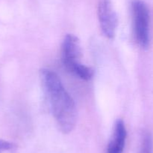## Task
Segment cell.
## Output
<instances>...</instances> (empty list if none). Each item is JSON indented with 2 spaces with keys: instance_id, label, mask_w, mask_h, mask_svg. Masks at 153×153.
<instances>
[{
  "instance_id": "6da1fadb",
  "label": "cell",
  "mask_w": 153,
  "mask_h": 153,
  "mask_svg": "<svg viewBox=\"0 0 153 153\" xmlns=\"http://www.w3.org/2000/svg\"><path fill=\"white\" fill-rule=\"evenodd\" d=\"M40 80L58 128L64 134L73 130L77 119L75 102L58 75L50 69L40 70Z\"/></svg>"
},
{
  "instance_id": "7a4b0ae2",
  "label": "cell",
  "mask_w": 153,
  "mask_h": 153,
  "mask_svg": "<svg viewBox=\"0 0 153 153\" xmlns=\"http://www.w3.org/2000/svg\"><path fill=\"white\" fill-rule=\"evenodd\" d=\"M61 52L63 64L70 73L84 80H89L92 78L93 69L80 62L82 52L78 37L72 34H67L63 41Z\"/></svg>"
},
{
  "instance_id": "3957f363",
  "label": "cell",
  "mask_w": 153,
  "mask_h": 153,
  "mask_svg": "<svg viewBox=\"0 0 153 153\" xmlns=\"http://www.w3.org/2000/svg\"><path fill=\"white\" fill-rule=\"evenodd\" d=\"M133 29L136 41L142 48L149 43V12L142 0H134L131 3Z\"/></svg>"
},
{
  "instance_id": "277c9868",
  "label": "cell",
  "mask_w": 153,
  "mask_h": 153,
  "mask_svg": "<svg viewBox=\"0 0 153 153\" xmlns=\"http://www.w3.org/2000/svg\"><path fill=\"white\" fill-rule=\"evenodd\" d=\"M97 12L103 34L108 38H114L117 28L118 19L111 0H100Z\"/></svg>"
},
{
  "instance_id": "5b68a950",
  "label": "cell",
  "mask_w": 153,
  "mask_h": 153,
  "mask_svg": "<svg viewBox=\"0 0 153 153\" xmlns=\"http://www.w3.org/2000/svg\"><path fill=\"white\" fill-rule=\"evenodd\" d=\"M126 135V129L123 121L118 119L115 123L114 133L108 146L107 153H123Z\"/></svg>"
},
{
  "instance_id": "8992f818",
  "label": "cell",
  "mask_w": 153,
  "mask_h": 153,
  "mask_svg": "<svg viewBox=\"0 0 153 153\" xmlns=\"http://www.w3.org/2000/svg\"><path fill=\"white\" fill-rule=\"evenodd\" d=\"M140 153H153V140L150 133L146 132L142 139Z\"/></svg>"
},
{
  "instance_id": "52a82bcc",
  "label": "cell",
  "mask_w": 153,
  "mask_h": 153,
  "mask_svg": "<svg viewBox=\"0 0 153 153\" xmlns=\"http://www.w3.org/2000/svg\"><path fill=\"white\" fill-rule=\"evenodd\" d=\"M16 149V145L9 141L0 140V153L13 152Z\"/></svg>"
}]
</instances>
